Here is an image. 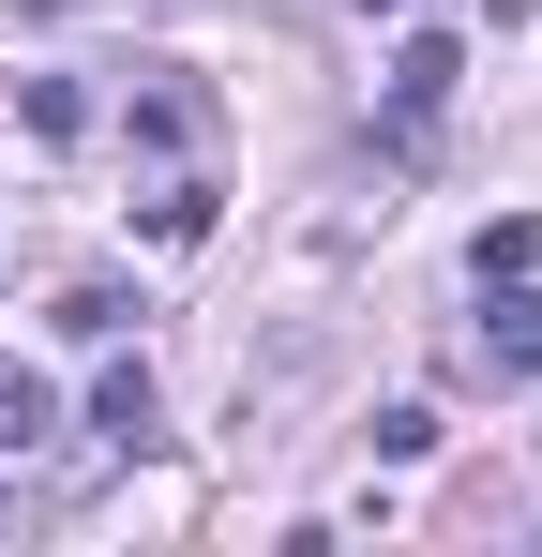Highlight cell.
Listing matches in <instances>:
<instances>
[{
  "label": "cell",
  "instance_id": "3",
  "mask_svg": "<svg viewBox=\"0 0 542 557\" xmlns=\"http://www.w3.org/2000/svg\"><path fill=\"white\" fill-rule=\"evenodd\" d=\"M90 437H121V453H151V437H167V392H151V362H106V376H90Z\"/></svg>",
  "mask_w": 542,
  "mask_h": 557
},
{
  "label": "cell",
  "instance_id": "6",
  "mask_svg": "<svg viewBox=\"0 0 542 557\" xmlns=\"http://www.w3.org/2000/svg\"><path fill=\"white\" fill-rule=\"evenodd\" d=\"M121 317H136L121 286H76V301H61V332H76V347H121Z\"/></svg>",
  "mask_w": 542,
  "mask_h": 557
},
{
  "label": "cell",
  "instance_id": "1",
  "mask_svg": "<svg viewBox=\"0 0 542 557\" xmlns=\"http://www.w3.org/2000/svg\"><path fill=\"white\" fill-rule=\"evenodd\" d=\"M452 91H467V46H452V30H407V46H392V136L422 151L452 121Z\"/></svg>",
  "mask_w": 542,
  "mask_h": 557
},
{
  "label": "cell",
  "instance_id": "2",
  "mask_svg": "<svg viewBox=\"0 0 542 557\" xmlns=\"http://www.w3.org/2000/svg\"><path fill=\"white\" fill-rule=\"evenodd\" d=\"M482 376H542V286L528 272H482V347H467Z\"/></svg>",
  "mask_w": 542,
  "mask_h": 557
},
{
  "label": "cell",
  "instance_id": "4",
  "mask_svg": "<svg viewBox=\"0 0 542 557\" xmlns=\"http://www.w3.org/2000/svg\"><path fill=\"white\" fill-rule=\"evenodd\" d=\"M46 437H61V392L30 362H0V453H46Z\"/></svg>",
  "mask_w": 542,
  "mask_h": 557
},
{
  "label": "cell",
  "instance_id": "7",
  "mask_svg": "<svg viewBox=\"0 0 542 557\" xmlns=\"http://www.w3.org/2000/svg\"><path fill=\"white\" fill-rule=\"evenodd\" d=\"M15 121H30V136H76L90 106H76V76H30V91H15Z\"/></svg>",
  "mask_w": 542,
  "mask_h": 557
},
{
  "label": "cell",
  "instance_id": "9",
  "mask_svg": "<svg viewBox=\"0 0 542 557\" xmlns=\"http://www.w3.org/2000/svg\"><path fill=\"white\" fill-rule=\"evenodd\" d=\"M361 15H407V0H361Z\"/></svg>",
  "mask_w": 542,
  "mask_h": 557
},
{
  "label": "cell",
  "instance_id": "5",
  "mask_svg": "<svg viewBox=\"0 0 542 557\" xmlns=\"http://www.w3.org/2000/svg\"><path fill=\"white\" fill-rule=\"evenodd\" d=\"M438 453V407H377V467H422Z\"/></svg>",
  "mask_w": 542,
  "mask_h": 557
},
{
  "label": "cell",
  "instance_id": "8",
  "mask_svg": "<svg viewBox=\"0 0 542 557\" xmlns=\"http://www.w3.org/2000/svg\"><path fill=\"white\" fill-rule=\"evenodd\" d=\"M151 242H211V182H167V196H151Z\"/></svg>",
  "mask_w": 542,
  "mask_h": 557
}]
</instances>
